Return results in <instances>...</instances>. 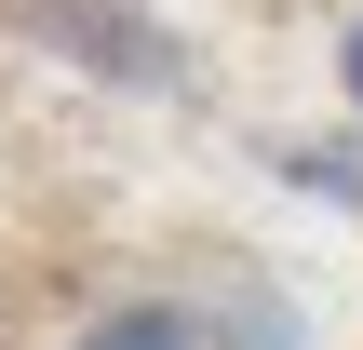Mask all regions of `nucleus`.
Segmentation results:
<instances>
[{
  "label": "nucleus",
  "instance_id": "obj_1",
  "mask_svg": "<svg viewBox=\"0 0 363 350\" xmlns=\"http://www.w3.org/2000/svg\"><path fill=\"white\" fill-rule=\"evenodd\" d=\"M67 350H216V337H202L189 297H121V310H94Z\"/></svg>",
  "mask_w": 363,
  "mask_h": 350
},
{
  "label": "nucleus",
  "instance_id": "obj_2",
  "mask_svg": "<svg viewBox=\"0 0 363 350\" xmlns=\"http://www.w3.org/2000/svg\"><path fill=\"white\" fill-rule=\"evenodd\" d=\"M337 94H350V121H363V13L337 27Z\"/></svg>",
  "mask_w": 363,
  "mask_h": 350
}]
</instances>
